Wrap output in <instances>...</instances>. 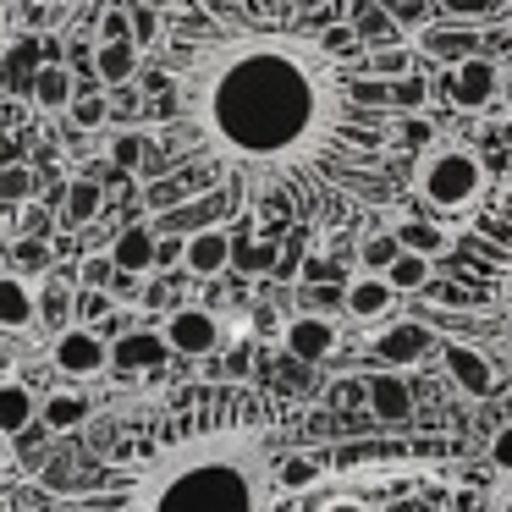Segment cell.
Returning a JSON list of instances; mask_svg holds the SVG:
<instances>
[{"label": "cell", "mask_w": 512, "mask_h": 512, "mask_svg": "<svg viewBox=\"0 0 512 512\" xmlns=\"http://www.w3.org/2000/svg\"><path fill=\"white\" fill-rule=\"evenodd\" d=\"M336 320H325V314H292L287 325H281V347H287L298 364H325V358L336 353Z\"/></svg>", "instance_id": "obj_9"}, {"label": "cell", "mask_w": 512, "mask_h": 512, "mask_svg": "<svg viewBox=\"0 0 512 512\" xmlns=\"http://www.w3.org/2000/svg\"><path fill=\"white\" fill-rule=\"evenodd\" d=\"M34 419H39V397L23 386V380L0 375V435L12 441V435H17V430H28Z\"/></svg>", "instance_id": "obj_20"}, {"label": "cell", "mask_w": 512, "mask_h": 512, "mask_svg": "<svg viewBox=\"0 0 512 512\" xmlns=\"http://www.w3.org/2000/svg\"><path fill=\"white\" fill-rule=\"evenodd\" d=\"M50 364L72 380H89V375H100V369H111V342H105L100 331H89V325H67V331H56V342H50Z\"/></svg>", "instance_id": "obj_5"}, {"label": "cell", "mask_w": 512, "mask_h": 512, "mask_svg": "<svg viewBox=\"0 0 512 512\" xmlns=\"http://www.w3.org/2000/svg\"><path fill=\"white\" fill-rule=\"evenodd\" d=\"M72 314H78L72 325H89V331H94L100 320H111V314H116V292H105V287H78V309H72Z\"/></svg>", "instance_id": "obj_30"}, {"label": "cell", "mask_w": 512, "mask_h": 512, "mask_svg": "<svg viewBox=\"0 0 512 512\" xmlns=\"http://www.w3.org/2000/svg\"><path fill=\"white\" fill-rule=\"evenodd\" d=\"M314 479H320V463H314V457H281L276 463V485L281 490H309Z\"/></svg>", "instance_id": "obj_33"}, {"label": "cell", "mask_w": 512, "mask_h": 512, "mask_svg": "<svg viewBox=\"0 0 512 512\" xmlns=\"http://www.w3.org/2000/svg\"><path fill=\"white\" fill-rule=\"evenodd\" d=\"M39 419H45L50 430H78V424L89 419V397H83V391H56V397L39 402Z\"/></svg>", "instance_id": "obj_23"}, {"label": "cell", "mask_w": 512, "mask_h": 512, "mask_svg": "<svg viewBox=\"0 0 512 512\" xmlns=\"http://www.w3.org/2000/svg\"><path fill=\"white\" fill-rule=\"evenodd\" d=\"M160 336H166L171 353L182 358H210L215 347H221V320H215L210 309H199V303H182V309L166 314V325H160Z\"/></svg>", "instance_id": "obj_6"}, {"label": "cell", "mask_w": 512, "mask_h": 512, "mask_svg": "<svg viewBox=\"0 0 512 512\" xmlns=\"http://www.w3.org/2000/svg\"><path fill=\"white\" fill-rule=\"evenodd\" d=\"M452 100L463 111H490L501 100V67L490 56H468L452 67Z\"/></svg>", "instance_id": "obj_10"}, {"label": "cell", "mask_w": 512, "mask_h": 512, "mask_svg": "<svg viewBox=\"0 0 512 512\" xmlns=\"http://www.w3.org/2000/svg\"><path fill=\"white\" fill-rule=\"evenodd\" d=\"M28 193H34V171H28V166H0V199L23 204Z\"/></svg>", "instance_id": "obj_35"}, {"label": "cell", "mask_w": 512, "mask_h": 512, "mask_svg": "<svg viewBox=\"0 0 512 512\" xmlns=\"http://www.w3.org/2000/svg\"><path fill=\"white\" fill-rule=\"evenodd\" d=\"M127 39H133L138 56L160 45V12L155 6H133V0H127Z\"/></svg>", "instance_id": "obj_29"}, {"label": "cell", "mask_w": 512, "mask_h": 512, "mask_svg": "<svg viewBox=\"0 0 512 512\" xmlns=\"http://www.w3.org/2000/svg\"><path fill=\"white\" fill-rule=\"evenodd\" d=\"M155 259H160V237L149 232V226H127V232L111 243L116 276H149V270H155Z\"/></svg>", "instance_id": "obj_15"}, {"label": "cell", "mask_w": 512, "mask_h": 512, "mask_svg": "<svg viewBox=\"0 0 512 512\" xmlns=\"http://www.w3.org/2000/svg\"><path fill=\"white\" fill-rule=\"evenodd\" d=\"M94 72H100L105 89H122V83H133V72H138V50L133 45H100L94 50Z\"/></svg>", "instance_id": "obj_22"}, {"label": "cell", "mask_w": 512, "mask_h": 512, "mask_svg": "<svg viewBox=\"0 0 512 512\" xmlns=\"http://www.w3.org/2000/svg\"><path fill=\"white\" fill-rule=\"evenodd\" d=\"M28 325H39L34 281L6 270V276H0V331H28Z\"/></svg>", "instance_id": "obj_16"}, {"label": "cell", "mask_w": 512, "mask_h": 512, "mask_svg": "<svg viewBox=\"0 0 512 512\" xmlns=\"http://www.w3.org/2000/svg\"><path fill=\"white\" fill-rule=\"evenodd\" d=\"M100 210H105V188L94 177H72L67 188H61V226H94L100 221Z\"/></svg>", "instance_id": "obj_17"}, {"label": "cell", "mask_w": 512, "mask_h": 512, "mask_svg": "<svg viewBox=\"0 0 512 512\" xmlns=\"http://www.w3.org/2000/svg\"><path fill=\"white\" fill-rule=\"evenodd\" d=\"M386 100L397 105V111H424V100H430V78H424V67L391 83V94H386Z\"/></svg>", "instance_id": "obj_31"}, {"label": "cell", "mask_w": 512, "mask_h": 512, "mask_svg": "<svg viewBox=\"0 0 512 512\" xmlns=\"http://www.w3.org/2000/svg\"><path fill=\"white\" fill-rule=\"evenodd\" d=\"M34 303H39V320H45L50 331H67V325H72V309H78V281L45 276V281L34 287Z\"/></svg>", "instance_id": "obj_18"}, {"label": "cell", "mask_w": 512, "mask_h": 512, "mask_svg": "<svg viewBox=\"0 0 512 512\" xmlns=\"http://www.w3.org/2000/svg\"><path fill=\"white\" fill-rule=\"evenodd\" d=\"M276 265H281V248L276 243H259V237L232 243V270H243V276H270Z\"/></svg>", "instance_id": "obj_25"}, {"label": "cell", "mask_w": 512, "mask_h": 512, "mask_svg": "<svg viewBox=\"0 0 512 512\" xmlns=\"http://www.w3.org/2000/svg\"><path fill=\"white\" fill-rule=\"evenodd\" d=\"M485 512H512V474H496V485L485 496Z\"/></svg>", "instance_id": "obj_40"}, {"label": "cell", "mask_w": 512, "mask_h": 512, "mask_svg": "<svg viewBox=\"0 0 512 512\" xmlns=\"http://www.w3.org/2000/svg\"><path fill=\"white\" fill-rule=\"evenodd\" d=\"M12 463V441H6V435H0V468Z\"/></svg>", "instance_id": "obj_46"}, {"label": "cell", "mask_w": 512, "mask_h": 512, "mask_svg": "<svg viewBox=\"0 0 512 512\" xmlns=\"http://www.w3.org/2000/svg\"><path fill=\"white\" fill-rule=\"evenodd\" d=\"M441 364H446V380H452L457 391H468L474 402H490L501 391L496 364H490L479 347H468L463 336H446V342H441Z\"/></svg>", "instance_id": "obj_7"}, {"label": "cell", "mask_w": 512, "mask_h": 512, "mask_svg": "<svg viewBox=\"0 0 512 512\" xmlns=\"http://www.w3.org/2000/svg\"><path fill=\"white\" fill-rule=\"evenodd\" d=\"M204 149L270 199L314 210L364 193L391 155L386 83H358L309 39L243 34L210 45L182 78Z\"/></svg>", "instance_id": "obj_1"}, {"label": "cell", "mask_w": 512, "mask_h": 512, "mask_svg": "<svg viewBox=\"0 0 512 512\" xmlns=\"http://www.w3.org/2000/svg\"><path fill=\"white\" fill-rule=\"evenodd\" d=\"M342 303H347V314H353V320H386L391 309H397V292H391V281L386 276H353L342 287Z\"/></svg>", "instance_id": "obj_14"}, {"label": "cell", "mask_w": 512, "mask_h": 512, "mask_svg": "<svg viewBox=\"0 0 512 512\" xmlns=\"http://www.w3.org/2000/svg\"><path fill=\"white\" fill-rule=\"evenodd\" d=\"M182 265L204 281L232 270V237H226V226H193V232L182 237Z\"/></svg>", "instance_id": "obj_11"}, {"label": "cell", "mask_w": 512, "mask_h": 512, "mask_svg": "<svg viewBox=\"0 0 512 512\" xmlns=\"http://www.w3.org/2000/svg\"><path fill=\"white\" fill-rule=\"evenodd\" d=\"M435 309H474L496 320L512 342V177L474 215H463V232L446 248V276L419 292Z\"/></svg>", "instance_id": "obj_3"}, {"label": "cell", "mask_w": 512, "mask_h": 512, "mask_svg": "<svg viewBox=\"0 0 512 512\" xmlns=\"http://www.w3.org/2000/svg\"><path fill=\"white\" fill-rule=\"evenodd\" d=\"M369 347H375V358L386 369H413V364H424V358L441 347V331H435V325H424V320H391Z\"/></svg>", "instance_id": "obj_8"}, {"label": "cell", "mask_w": 512, "mask_h": 512, "mask_svg": "<svg viewBox=\"0 0 512 512\" xmlns=\"http://www.w3.org/2000/svg\"><path fill=\"white\" fill-rule=\"evenodd\" d=\"M0 12H6V0H0Z\"/></svg>", "instance_id": "obj_48"}, {"label": "cell", "mask_w": 512, "mask_h": 512, "mask_svg": "<svg viewBox=\"0 0 512 512\" xmlns=\"http://www.w3.org/2000/svg\"><path fill=\"white\" fill-rule=\"evenodd\" d=\"M364 397H369V413H375L380 424H408L413 419V386L402 375H391V369L369 375Z\"/></svg>", "instance_id": "obj_13"}, {"label": "cell", "mask_w": 512, "mask_h": 512, "mask_svg": "<svg viewBox=\"0 0 512 512\" xmlns=\"http://www.w3.org/2000/svg\"><path fill=\"white\" fill-rule=\"evenodd\" d=\"M171 259H182V243H160V259H155V265H171Z\"/></svg>", "instance_id": "obj_44"}, {"label": "cell", "mask_w": 512, "mask_h": 512, "mask_svg": "<svg viewBox=\"0 0 512 512\" xmlns=\"http://www.w3.org/2000/svg\"><path fill=\"white\" fill-rule=\"evenodd\" d=\"M166 358H171V347L155 325H138V331H127L111 342V369H127V375H133V369H160Z\"/></svg>", "instance_id": "obj_12"}, {"label": "cell", "mask_w": 512, "mask_h": 512, "mask_svg": "<svg viewBox=\"0 0 512 512\" xmlns=\"http://www.w3.org/2000/svg\"><path fill=\"white\" fill-rule=\"evenodd\" d=\"M276 457L259 430H215L171 446L138 485V512H270Z\"/></svg>", "instance_id": "obj_2"}, {"label": "cell", "mask_w": 512, "mask_h": 512, "mask_svg": "<svg viewBox=\"0 0 512 512\" xmlns=\"http://www.w3.org/2000/svg\"><path fill=\"white\" fill-rule=\"evenodd\" d=\"M446 12H468V17H485L490 6H496V0H441Z\"/></svg>", "instance_id": "obj_41"}, {"label": "cell", "mask_w": 512, "mask_h": 512, "mask_svg": "<svg viewBox=\"0 0 512 512\" xmlns=\"http://www.w3.org/2000/svg\"><path fill=\"white\" fill-rule=\"evenodd\" d=\"M501 105L512 111V67H501Z\"/></svg>", "instance_id": "obj_45"}, {"label": "cell", "mask_w": 512, "mask_h": 512, "mask_svg": "<svg viewBox=\"0 0 512 512\" xmlns=\"http://www.w3.org/2000/svg\"><path fill=\"white\" fill-rule=\"evenodd\" d=\"M369 72H375L380 83H397V78H408V72H419V67H413V45H380V50H369Z\"/></svg>", "instance_id": "obj_27"}, {"label": "cell", "mask_w": 512, "mask_h": 512, "mask_svg": "<svg viewBox=\"0 0 512 512\" xmlns=\"http://www.w3.org/2000/svg\"><path fill=\"white\" fill-rule=\"evenodd\" d=\"M320 512H369V507H364V501H325Z\"/></svg>", "instance_id": "obj_43"}, {"label": "cell", "mask_w": 512, "mask_h": 512, "mask_svg": "<svg viewBox=\"0 0 512 512\" xmlns=\"http://www.w3.org/2000/svg\"><path fill=\"white\" fill-rule=\"evenodd\" d=\"M72 122H78V127H100L105 122V94H94V100H72Z\"/></svg>", "instance_id": "obj_38"}, {"label": "cell", "mask_w": 512, "mask_h": 512, "mask_svg": "<svg viewBox=\"0 0 512 512\" xmlns=\"http://www.w3.org/2000/svg\"><path fill=\"white\" fill-rule=\"evenodd\" d=\"M133 6H155V12H160V6H166V0H133Z\"/></svg>", "instance_id": "obj_47"}, {"label": "cell", "mask_w": 512, "mask_h": 512, "mask_svg": "<svg viewBox=\"0 0 512 512\" xmlns=\"http://www.w3.org/2000/svg\"><path fill=\"white\" fill-rule=\"evenodd\" d=\"M111 160H116V166H127V171H138V166L155 160V149H149V138H138V133H116L111 138Z\"/></svg>", "instance_id": "obj_34"}, {"label": "cell", "mask_w": 512, "mask_h": 512, "mask_svg": "<svg viewBox=\"0 0 512 512\" xmlns=\"http://www.w3.org/2000/svg\"><path fill=\"white\" fill-rule=\"evenodd\" d=\"M490 468H496V474H512V419L490 435Z\"/></svg>", "instance_id": "obj_37"}, {"label": "cell", "mask_w": 512, "mask_h": 512, "mask_svg": "<svg viewBox=\"0 0 512 512\" xmlns=\"http://www.w3.org/2000/svg\"><path fill=\"white\" fill-rule=\"evenodd\" d=\"M397 254H402V243H397L391 232H369L364 243H358V265H364L369 276H386L391 259H397Z\"/></svg>", "instance_id": "obj_28"}, {"label": "cell", "mask_w": 512, "mask_h": 512, "mask_svg": "<svg viewBox=\"0 0 512 512\" xmlns=\"http://www.w3.org/2000/svg\"><path fill=\"white\" fill-rule=\"evenodd\" d=\"M391 237L402 243V254H424L430 265H435V259H446V248H452V237H446L435 221H397V226H391Z\"/></svg>", "instance_id": "obj_21"}, {"label": "cell", "mask_w": 512, "mask_h": 512, "mask_svg": "<svg viewBox=\"0 0 512 512\" xmlns=\"http://www.w3.org/2000/svg\"><path fill=\"white\" fill-rule=\"evenodd\" d=\"M386 281H391L397 298H402V292H424L435 281V265L424 254H397V259H391V270H386Z\"/></svg>", "instance_id": "obj_24"}, {"label": "cell", "mask_w": 512, "mask_h": 512, "mask_svg": "<svg viewBox=\"0 0 512 512\" xmlns=\"http://www.w3.org/2000/svg\"><path fill=\"white\" fill-rule=\"evenodd\" d=\"M100 45H133V39H127V6H111V12L100 17Z\"/></svg>", "instance_id": "obj_36"}, {"label": "cell", "mask_w": 512, "mask_h": 512, "mask_svg": "<svg viewBox=\"0 0 512 512\" xmlns=\"http://www.w3.org/2000/svg\"><path fill=\"white\" fill-rule=\"evenodd\" d=\"M111 254L105 259H83V270H78V287H105V276H111Z\"/></svg>", "instance_id": "obj_39"}, {"label": "cell", "mask_w": 512, "mask_h": 512, "mask_svg": "<svg viewBox=\"0 0 512 512\" xmlns=\"http://www.w3.org/2000/svg\"><path fill=\"white\" fill-rule=\"evenodd\" d=\"M424 50H430L435 61H468L474 56V28H441V34H424Z\"/></svg>", "instance_id": "obj_26"}, {"label": "cell", "mask_w": 512, "mask_h": 512, "mask_svg": "<svg viewBox=\"0 0 512 512\" xmlns=\"http://www.w3.org/2000/svg\"><path fill=\"white\" fill-rule=\"evenodd\" d=\"M353 39H364V45H375V50L380 45H402V39H397V17H391L386 6H380V12H369L364 23L353 28Z\"/></svg>", "instance_id": "obj_32"}, {"label": "cell", "mask_w": 512, "mask_h": 512, "mask_svg": "<svg viewBox=\"0 0 512 512\" xmlns=\"http://www.w3.org/2000/svg\"><path fill=\"white\" fill-rule=\"evenodd\" d=\"M28 94H34L39 111L61 116V111H72V100H78V78H72V67H56V61H50V67L34 72V89Z\"/></svg>", "instance_id": "obj_19"}, {"label": "cell", "mask_w": 512, "mask_h": 512, "mask_svg": "<svg viewBox=\"0 0 512 512\" xmlns=\"http://www.w3.org/2000/svg\"><path fill=\"white\" fill-rule=\"evenodd\" d=\"M386 12H391V17H402V23H413V17L424 12V0H386Z\"/></svg>", "instance_id": "obj_42"}, {"label": "cell", "mask_w": 512, "mask_h": 512, "mask_svg": "<svg viewBox=\"0 0 512 512\" xmlns=\"http://www.w3.org/2000/svg\"><path fill=\"white\" fill-rule=\"evenodd\" d=\"M419 199L430 215H474L485 199V160L468 144H435L419 155Z\"/></svg>", "instance_id": "obj_4"}]
</instances>
